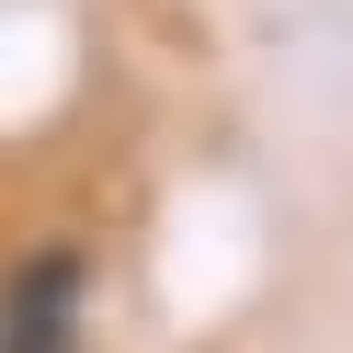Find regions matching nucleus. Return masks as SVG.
I'll return each mask as SVG.
<instances>
[{"label": "nucleus", "mask_w": 353, "mask_h": 353, "mask_svg": "<svg viewBox=\"0 0 353 353\" xmlns=\"http://www.w3.org/2000/svg\"><path fill=\"white\" fill-rule=\"evenodd\" d=\"M0 353H80V251H34L0 285Z\"/></svg>", "instance_id": "obj_1"}]
</instances>
